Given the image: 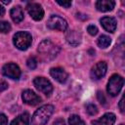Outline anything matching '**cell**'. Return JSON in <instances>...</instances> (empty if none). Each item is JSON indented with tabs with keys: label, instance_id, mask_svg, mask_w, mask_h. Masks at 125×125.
Segmentation results:
<instances>
[{
	"label": "cell",
	"instance_id": "17",
	"mask_svg": "<svg viewBox=\"0 0 125 125\" xmlns=\"http://www.w3.org/2000/svg\"><path fill=\"white\" fill-rule=\"evenodd\" d=\"M11 125H29V114L27 112L20 114L11 122Z\"/></svg>",
	"mask_w": 125,
	"mask_h": 125
},
{
	"label": "cell",
	"instance_id": "7",
	"mask_svg": "<svg viewBox=\"0 0 125 125\" xmlns=\"http://www.w3.org/2000/svg\"><path fill=\"white\" fill-rule=\"evenodd\" d=\"M3 75L10 77L12 79H19L21 76V69L20 67L14 62H8L2 67Z\"/></svg>",
	"mask_w": 125,
	"mask_h": 125
},
{
	"label": "cell",
	"instance_id": "8",
	"mask_svg": "<svg viewBox=\"0 0 125 125\" xmlns=\"http://www.w3.org/2000/svg\"><path fill=\"white\" fill-rule=\"evenodd\" d=\"M26 11L35 21H40L44 17V10L38 3H28L26 5Z\"/></svg>",
	"mask_w": 125,
	"mask_h": 125
},
{
	"label": "cell",
	"instance_id": "20",
	"mask_svg": "<svg viewBox=\"0 0 125 125\" xmlns=\"http://www.w3.org/2000/svg\"><path fill=\"white\" fill-rule=\"evenodd\" d=\"M11 30V25L7 21H0V32L1 33H8Z\"/></svg>",
	"mask_w": 125,
	"mask_h": 125
},
{
	"label": "cell",
	"instance_id": "24",
	"mask_svg": "<svg viewBox=\"0 0 125 125\" xmlns=\"http://www.w3.org/2000/svg\"><path fill=\"white\" fill-rule=\"evenodd\" d=\"M97 97H98V100H99V102H100L101 104H105V98H104V94H103L101 91H98V93H97Z\"/></svg>",
	"mask_w": 125,
	"mask_h": 125
},
{
	"label": "cell",
	"instance_id": "13",
	"mask_svg": "<svg viewBox=\"0 0 125 125\" xmlns=\"http://www.w3.org/2000/svg\"><path fill=\"white\" fill-rule=\"evenodd\" d=\"M101 24L108 32H114L116 29V21L111 17H104L101 19Z\"/></svg>",
	"mask_w": 125,
	"mask_h": 125
},
{
	"label": "cell",
	"instance_id": "9",
	"mask_svg": "<svg viewBox=\"0 0 125 125\" xmlns=\"http://www.w3.org/2000/svg\"><path fill=\"white\" fill-rule=\"evenodd\" d=\"M106 69H107V65L104 62H97L91 70V77L95 80H99L102 77H104L106 73Z\"/></svg>",
	"mask_w": 125,
	"mask_h": 125
},
{
	"label": "cell",
	"instance_id": "5",
	"mask_svg": "<svg viewBox=\"0 0 125 125\" xmlns=\"http://www.w3.org/2000/svg\"><path fill=\"white\" fill-rule=\"evenodd\" d=\"M47 26L51 29L64 31L67 28V22L62 18H61L59 16H56V15H53L49 18V20L47 21Z\"/></svg>",
	"mask_w": 125,
	"mask_h": 125
},
{
	"label": "cell",
	"instance_id": "18",
	"mask_svg": "<svg viewBox=\"0 0 125 125\" xmlns=\"http://www.w3.org/2000/svg\"><path fill=\"white\" fill-rule=\"evenodd\" d=\"M97 43H98L99 47H101V48H106V47H108L110 45L111 39L108 36H106V35H101L99 37Z\"/></svg>",
	"mask_w": 125,
	"mask_h": 125
},
{
	"label": "cell",
	"instance_id": "23",
	"mask_svg": "<svg viewBox=\"0 0 125 125\" xmlns=\"http://www.w3.org/2000/svg\"><path fill=\"white\" fill-rule=\"evenodd\" d=\"M87 31H88V33H89L90 35H96V34L98 33V28H97L96 25L91 24V25H89V26L87 27Z\"/></svg>",
	"mask_w": 125,
	"mask_h": 125
},
{
	"label": "cell",
	"instance_id": "6",
	"mask_svg": "<svg viewBox=\"0 0 125 125\" xmlns=\"http://www.w3.org/2000/svg\"><path fill=\"white\" fill-rule=\"evenodd\" d=\"M33 84L37 90L44 93L45 95H50L53 92V86L52 83L46 79L45 77H36L33 80Z\"/></svg>",
	"mask_w": 125,
	"mask_h": 125
},
{
	"label": "cell",
	"instance_id": "15",
	"mask_svg": "<svg viewBox=\"0 0 125 125\" xmlns=\"http://www.w3.org/2000/svg\"><path fill=\"white\" fill-rule=\"evenodd\" d=\"M10 15H11L13 21H15L16 23H19L23 20V12L20 6L13 7L10 11Z\"/></svg>",
	"mask_w": 125,
	"mask_h": 125
},
{
	"label": "cell",
	"instance_id": "30",
	"mask_svg": "<svg viewBox=\"0 0 125 125\" xmlns=\"http://www.w3.org/2000/svg\"><path fill=\"white\" fill-rule=\"evenodd\" d=\"M4 14H5V9L0 5V18H2L4 16Z\"/></svg>",
	"mask_w": 125,
	"mask_h": 125
},
{
	"label": "cell",
	"instance_id": "1",
	"mask_svg": "<svg viewBox=\"0 0 125 125\" xmlns=\"http://www.w3.org/2000/svg\"><path fill=\"white\" fill-rule=\"evenodd\" d=\"M37 51H38L41 59L43 61L48 62L57 57V55L60 52V48L55 43H53L51 40L45 39L39 44Z\"/></svg>",
	"mask_w": 125,
	"mask_h": 125
},
{
	"label": "cell",
	"instance_id": "27",
	"mask_svg": "<svg viewBox=\"0 0 125 125\" xmlns=\"http://www.w3.org/2000/svg\"><path fill=\"white\" fill-rule=\"evenodd\" d=\"M7 88H8V83H7L6 81H4V80L0 79V92H2V91H4V90H6Z\"/></svg>",
	"mask_w": 125,
	"mask_h": 125
},
{
	"label": "cell",
	"instance_id": "22",
	"mask_svg": "<svg viewBox=\"0 0 125 125\" xmlns=\"http://www.w3.org/2000/svg\"><path fill=\"white\" fill-rule=\"evenodd\" d=\"M26 65L30 68V69H34L36 66H37V61L34 57H30L27 59L26 61Z\"/></svg>",
	"mask_w": 125,
	"mask_h": 125
},
{
	"label": "cell",
	"instance_id": "19",
	"mask_svg": "<svg viewBox=\"0 0 125 125\" xmlns=\"http://www.w3.org/2000/svg\"><path fill=\"white\" fill-rule=\"evenodd\" d=\"M68 122H69V125H85L84 121L78 116V115H71L69 118H68Z\"/></svg>",
	"mask_w": 125,
	"mask_h": 125
},
{
	"label": "cell",
	"instance_id": "12",
	"mask_svg": "<svg viewBox=\"0 0 125 125\" xmlns=\"http://www.w3.org/2000/svg\"><path fill=\"white\" fill-rule=\"evenodd\" d=\"M115 122V115L113 113H105L98 120L92 121V125H113Z\"/></svg>",
	"mask_w": 125,
	"mask_h": 125
},
{
	"label": "cell",
	"instance_id": "3",
	"mask_svg": "<svg viewBox=\"0 0 125 125\" xmlns=\"http://www.w3.org/2000/svg\"><path fill=\"white\" fill-rule=\"evenodd\" d=\"M13 42L18 49L23 51L30 46L32 42V37H31V34L26 31H19L14 35Z\"/></svg>",
	"mask_w": 125,
	"mask_h": 125
},
{
	"label": "cell",
	"instance_id": "26",
	"mask_svg": "<svg viewBox=\"0 0 125 125\" xmlns=\"http://www.w3.org/2000/svg\"><path fill=\"white\" fill-rule=\"evenodd\" d=\"M57 3L60 5V6H62L64 8H69L71 6V2L70 1H57Z\"/></svg>",
	"mask_w": 125,
	"mask_h": 125
},
{
	"label": "cell",
	"instance_id": "2",
	"mask_svg": "<svg viewBox=\"0 0 125 125\" xmlns=\"http://www.w3.org/2000/svg\"><path fill=\"white\" fill-rule=\"evenodd\" d=\"M54 111V106L51 104H45L38 108L32 117V125H45Z\"/></svg>",
	"mask_w": 125,
	"mask_h": 125
},
{
	"label": "cell",
	"instance_id": "31",
	"mask_svg": "<svg viewBox=\"0 0 125 125\" xmlns=\"http://www.w3.org/2000/svg\"><path fill=\"white\" fill-rule=\"evenodd\" d=\"M10 2H11V1H9V0H8V1H2V3H4V4H9Z\"/></svg>",
	"mask_w": 125,
	"mask_h": 125
},
{
	"label": "cell",
	"instance_id": "10",
	"mask_svg": "<svg viewBox=\"0 0 125 125\" xmlns=\"http://www.w3.org/2000/svg\"><path fill=\"white\" fill-rule=\"evenodd\" d=\"M21 98H22V101L26 104H29V105H36L39 103H41V98L31 90L23 91Z\"/></svg>",
	"mask_w": 125,
	"mask_h": 125
},
{
	"label": "cell",
	"instance_id": "32",
	"mask_svg": "<svg viewBox=\"0 0 125 125\" xmlns=\"http://www.w3.org/2000/svg\"><path fill=\"white\" fill-rule=\"evenodd\" d=\"M121 125H123V124H121Z\"/></svg>",
	"mask_w": 125,
	"mask_h": 125
},
{
	"label": "cell",
	"instance_id": "14",
	"mask_svg": "<svg viewBox=\"0 0 125 125\" xmlns=\"http://www.w3.org/2000/svg\"><path fill=\"white\" fill-rule=\"evenodd\" d=\"M115 6V2L112 0H99L96 2L97 10L101 12H108L111 11Z\"/></svg>",
	"mask_w": 125,
	"mask_h": 125
},
{
	"label": "cell",
	"instance_id": "28",
	"mask_svg": "<svg viewBox=\"0 0 125 125\" xmlns=\"http://www.w3.org/2000/svg\"><path fill=\"white\" fill-rule=\"evenodd\" d=\"M52 125H65V122L62 118H58L57 120L54 121V123Z\"/></svg>",
	"mask_w": 125,
	"mask_h": 125
},
{
	"label": "cell",
	"instance_id": "16",
	"mask_svg": "<svg viewBox=\"0 0 125 125\" xmlns=\"http://www.w3.org/2000/svg\"><path fill=\"white\" fill-rule=\"evenodd\" d=\"M66 41L72 46H77L81 42V34L75 30H71L66 34Z\"/></svg>",
	"mask_w": 125,
	"mask_h": 125
},
{
	"label": "cell",
	"instance_id": "4",
	"mask_svg": "<svg viewBox=\"0 0 125 125\" xmlns=\"http://www.w3.org/2000/svg\"><path fill=\"white\" fill-rule=\"evenodd\" d=\"M123 84H124V79L122 78V76L118 74H113L108 80L106 91L110 96H113V97L117 96L121 91Z\"/></svg>",
	"mask_w": 125,
	"mask_h": 125
},
{
	"label": "cell",
	"instance_id": "25",
	"mask_svg": "<svg viewBox=\"0 0 125 125\" xmlns=\"http://www.w3.org/2000/svg\"><path fill=\"white\" fill-rule=\"evenodd\" d=\"M7 124H8L7 116L3 113H0V125H7Z\"/></svg>",
	"mask_w": 125,
	"mask_h": 125
},
{
	"label": "cell",
	"instance_id": "11",
	"mask_svg": "<svg viewBox=\"0 0 125 125\" xmlns=\"http://www.w3.org/2000/svg\"><path fill=\"white\" fill-rule=\"evenodd\" d=\"M50 74L53 78H55L60 83H64L67 80L68 74L62 67H53L50 69Z\"/></svg>",
	"mask_w": 125,
	"mask_h": 125
},
{
	"label": "cell",
	"instance_id": "21",
	"mask_svg": "<svg viewBox=\"0 0 125 125\" xmlns=\"http://www.w3.org/2000/svg\"><path fill=\"white\" fill-rule=\"evenodd\" d=\"M86 111L90 115H96L98 113V108L94 104H89L86 105Z\"/></svg>",
	"mask_w": 125,
	"mask_h": 125
},
{
	"label": "cell",
	"instance_id": "29",
	"mask_svg": "<svg viewBox=\"0 0 125 125\" xmlns=\"http://www.w3.org/2000/svg\"><path fill=\"white\" fill-rule=\"evenodd\" d=\"M119 108L121 112H124V97H122L119 102Z\"/></svg>",
	"mask_w": 125,
	"mask_h": 125
}]
</instances>
